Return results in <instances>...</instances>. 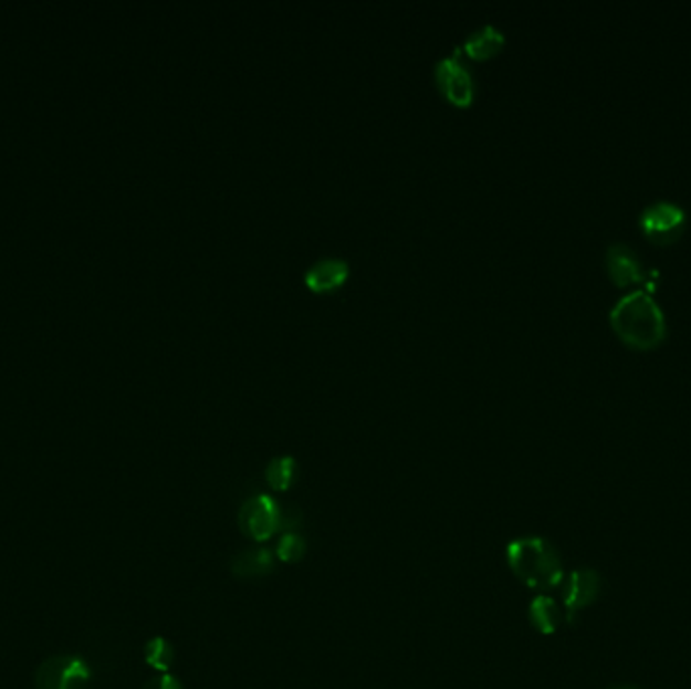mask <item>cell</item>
<instances>
[{"mask_svg":"<svg viewBox=\"0 0 691 689\" xmlns=\"http://www.w3.org/2000/svg\"><path fill=\"white\" fill-rule=\"evenodd\" d=\"M610 326L635 351L657 348L668 332L666 316L656 300L645 292L625 295L610 312Z\"/></svg>","mask_w":691,"mask_h":689,"instance_id":"1","label":"cell"},{"mask_svg":"<svg viewBox=\"0 0 691 689\" xmlns=\"http://www.w3.org/2000/svg\"><path fill=\"white\" fill-rule=\"evenodd\" d=\"M512 573L532 591H551L564 581L558 550L538 536L517 537L505 550Z\"/></svg>","mask_w":691,"mask_h":689,"instance_id":"2","label":"cell"},{"mask_svg":"<svg viewBox=\"0 0 691 689\" xmlns=\"http://www.w3.org/2000/svg\"><path fill=\"white\" fill-rule=\"evenodd\" d=\"M92 669L77 655H51L35 671V689H85Z\"/></svg>","mask_w":691,"mask_h":689,"instance_id":"3","label":"cell"},{"mask_svg":"<svg viewBox=\"0 0 691 689\" xmlns=\"http://www.w3.org/2000/svg\"><path fill=\"white\" fill-rule=\"evenodd\" d=\"M639 225L645 237L656 246H671L680 239L685 229V212L680 205L659 200L641 212Z\"/></svg>","mask_w":691,"mask_h":689,"instance_id":"4","label":"cell"},{"mask_svg":"<svg viewBox=\"0 0 691 689\" xmlns=\"http://www.w3.org/2000/svg\"><path fill=\"white\" fill-rule=\"evenodd\" d=\"M239 526L247 537L265 542L283 528L282 505L270 495H255L243 503L239 512Z\"/></svg>","mask_w":691,"mask_h":689,"instance_id":"5","label":"cell"},{"mask_svg":"<svg viewBox=\"0 0 691 689\" xmlns=\"http://www.w3.org/2000/svg\"><path fill=\"white\" fill-rule=\"evenodd\" d=\"M435 80L439 83L441 94L456 106H469L475 95V82L468 67L458 58V51L453 55L439 59L435 65Z\"/></svg>","mask_w":691,"mask_h":689,"instance_id":"6","label":"cell"},{"mask_svg":"<svg viewBox=\"0 0 691 689\" xmlns=\"http://www.w3.org/2000/svg\"><path fill=\"white\" fill-rule=\"evenodd\" d=\"M600 588H603V581H600V574L593 568H580L575 571L566 578L564 583L563 598L564 607H566V617L573 623L576 615L580 610L590 607L598 595H600Z\"/></svg>","mask_w":691,"mask_h":689,"instance_id":"7","label":"cell"},{"mask_svg":"<svg viewBox=\"0 0 691 689\" xmlns=\"http://www.w3.org/2000/svg\"><path fill=\"white\" fill-rule=\"evenodd\" d=\"M607 271L615 285L629 288L647 280V269L634 249L625 243H613L607 249Z\"/></svg>","mask_w":691,"mask_h":689,"instance_id":"8","label":"cell"},{"mask_svg":"<svg viewBox=\"0 0 691 689\" xmlns=\"http://www.w3.org/2000/svg\"><path fill=\"white\" fill-rule=\"evenodd\" d=\"M350 275V263L341 258H322L305 269V285L314 292H332Z\"/></svg>","mask_w":691,"mask_h":689,"instance_id":"9","label":"cell"},{"mask_svg":"<svg viewBox=\"0 0 691 689\" xmlns=\"http://www.w3.org/2000/svg\"><path fill=\"white\" fill-rule=\"evenodd\" d=\"M505 35L495 27V24H483L480 29L471 31L459 51H463L471 59H490L504 48Z\"/></svg>","mask_w":691,"mask_h":689,"instance_id":"10","label":"cell"},{"mask_svg":"<svg viewBox=\"0 0 691 689\" xmlns=\"http://www.w3.org/2000/svg\"><path fill=\"white\" fill-rule=\"evenodd\" d=\"M275 568V558L270 549L245 550L231 562V571L241 578H259Z\"/></svg>","mask_w":691,"mask_h":689,"instance_id":"11","label":"cell"},{"mask_svg":"<svg viewBox=\"0 0 691 689\" xmlns=\"http://www.w3.org/2000/svg\"><path fill=\"white\" fill-rule=\"evenodd\" d=\"M530 623L534 625V629L544 635H552L558 631V627L563 625V608L556 605V601L551 596H536L530 605Z\"/></svg>","mask_w":691,"mask_h":689,"instance_id":"12","label":"cell"},{"mask_svg":"<svg viewBox=\"0 0 691 689\" xmlns=\"http://www.w3.org/2000/svg\"><path fill=\"white\" fill-rule=\"evenodd\" d=\"M297 476V463L292 456L275 457L271 459L270 466L265 469V479L271 486V490L287 491L293 486Z\"/></svg>","mask_w":691,"mask_h":689,"instance_id":"13","label":"cell"},{"mask_svg":"<svg viewBox=\"0 0 691 689\" xmlns=\"http://www.w3.org/2000/svg\"><path fill=\"white\" fill-rule=\"evenodd\" d=\"M144 659L156 671L168 674L175 664V647L165 637H154L144 647Z\"/></svg>","mask_w":691,"mask_h":689,"instance_id":"14","label":"cell"},{"mask_svg":"<svg viewBox=\"0 0 691 689\" xmlns=\"http://www.w3.org/2000/svg\"><path fill=\"white\" fill-rule=\"evenodd\" d=\"M305 540L297 532H285L278 544V558L282 562H300L305 556Z\"/></svg>","mask_w":691,"mask_h":689,"instance_id":"15","label":"cell"},{"mask_svg":"<svg viewBox=\"0 0 691 689\" xmlns=\"http://www.w3.org/2000/svg\"><path fill=\"white\" fill-rule=\"evenodd\" d=\"M144 689H182V686H180V681H178L175 676L160 674V676L150 679V681L144 686Z\"/></svg>","mask_w":691,"mask_h":689,"instance_id":"16","label":"cell"},{"mask_svg":"<svg viewBox=\"0 0 691 689\" xmlns=\"http://www.w3.org/2000/svg\"><path fill=\"white\" fill-rule=\"evenodd\" d=\"M609 689H641V688H637V686H627V683H622V686H613V688Z\"/></svg>","mask_w":691,"mask_h":689,"instance_id":"17","label":"cell"}]
</instances>
